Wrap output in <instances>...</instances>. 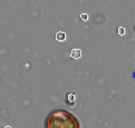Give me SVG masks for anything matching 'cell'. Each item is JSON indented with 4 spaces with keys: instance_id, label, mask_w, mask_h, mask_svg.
Returning a JSON list of instances; mask_svg holds the SVG:
<instances>
[{
    "instance_id": "1",
    "label": "cell",
    "mask_w": 135,
    "mask_h": 128,
    "mask_svg": "<svg viewBox=\"0 0 135 128\" xmlns=\"http://www.w3.org/2000/svg\"><path fill=\"white\" fill-rule=\"evenodd\" d=\"M45 128H81L78 119L65 109H54L45 120Z\"/></svg>"
},
{
    "instance_id": "2",
    "label": "cell",
    "mask_w": 135,
    "mask_h": 128,
    "mask_svg": "<svg viewBox=\"0 0 135 128\" xmlns=\"http://www.w3.org/2000/svg\"><path fill=\"white\" fill-rule=\"evenodd\" d=\"M70 56H72V58L74 59H78L82 57V50L81 49H73L72 53H70Z\"/></svg>"
},
{
    "instance_id": "3",
    "label": "cell",
    "mask_w": 135,
    "mask_h": 128,
    "mask_svg": "<svg viewBox=\"0 0 135 128\" xmlns=\"http://www.w3.org/2000/svg\"><path fill=\"white\" fill-rule=\"evenodd\" d=\"M56 39H57L58 41H64L66 39V34H65V32H61V31L57 32V34H56Z\"/></svg>"
},
{
    "instance_id": "4",
    "label": "cell",
    "mask_w": 135,
    "mask_h": 128,
    "mask_svg": "<svg viewBox=\"0 0 135 128\" xmlns=\"http://www.w3.org/2000/svg\"><path fill=\"white\" fill-rule=\"evenodd\" d=\"M67 100H68V105H70V106H73L75 104V95L73 93H70V94H68V96H67Z\"/></svg>"
},
{
    "instance_id": "5",
    "label": "cell",
    "mask_w": 135,
    "mask_h": 128,
    "mask_svg": "<svg viewBox=\"0 0 135 128\" xmlns=\"http://www.w3.org/2000/svg\"><path fill=\"white\" fill-rule=\"evenodd\" d=\"M124 34H125V29H124L123 27H120V28H118V35L123 36Z\"/></svg>"
},
{
    "instance_id": "6",
    "label": "cell",
    "mask_w": 135,
    "mask_h": 128,
    "mask_svg": "<svg viewBox=\"0 0 135 128\" xmlns=\"http://www.w3.org/2000/svg\"><path fill=\"white\" fill-rule=\"evenodd\" d=\"M81 18H82V19H84V20H87L88 16H87L86 13H82V15H81Z\"/></svg>"
},
{
    "instance_id": "7",
    "label": "cell",
    "mask_w": 135,
    "mask_h": 128,
    "mask_svg": "<svg viewBox=\"0 0 135 128\" xmlns=\"http://www.w3.org/2000/svg\"><path fill=\"white\" fill-rule=\"evenodd\" d=\"M6 128H10V126H6Z\"/></svg>"
}]
</instances>
